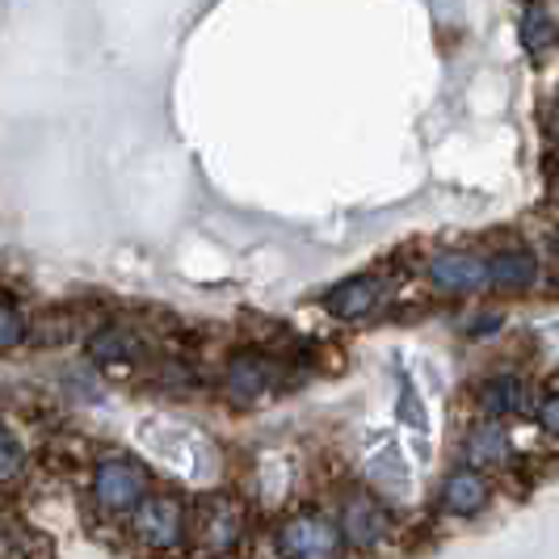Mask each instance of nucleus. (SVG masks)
<instances>
[{
  "mask_svg": "<svg viewBox=\"0 0 559 559\" xmlns=\"http://www.w3.org/2000/svg\"><path fill=\"white\" fill-rule=\"evenodd\" d=\"M522 34H526V47H531L534 56H543V51L556 43V26H551V17H547L543 9H531V13L522 17Z\"/></svg>",
  "mask_w": 559,
  "mask_h": 559,
  "instance_id": "13",
  "label": "nucleus"
},
{
  "mask_svg": "<svg viewBox=\"0 0 559 559\" xmlns=\"http://www.w3.org/2000/svg\"><path fill=\"white\" fill-rule=\"evenodd\" d=\"M504 454H509V442H504L501 425H479V429L467 433V459H472L476 467L501 463Z\"/></svg>",
  "mask_w": 559,
  "mask_h": 559,
  "instance_id": "12",
  "label": "nucleus"
},
{
  "mask_svg": "<svg viewBox=\"0 0 559 559\" xmlns=\"http://www.w3.org/2000/svg\"><path fill=\"white\" fill-rule=\"evenodd\" d=\"M93 497L110 513H135L147 497V472L131 459H106L93 472Z\"/></svg>",
  "mask_w": 559,
  "mask_h": 559,
  "instance_id": "4",
  "label": "nucleus"
},
{
  "mask_svg": "<svg viewBox=\"0 0 559 559\" xmlns=\"http://www.w3.org/2000/svg\"><path fill=\"white\" fill-rule=\"evenodd\" d=\"M488 501H492V484L479 472H454L442 484V504L459 518H476L479 509H488Z\"/></svg>",
  "mask_w": 559,
  "mask_h": 559,
  "instance_id": "7",
  "label": "nucleus"
},
{
  "mask_svg": "<svg viewBox=\"0 0 559 559\" xmlns=\"http://www.w3.org/2000/svg\"><path fill=\"white\" fill-rule=\"evenodd\" d=\"M556 252H559V231H556Z\"/></svg>",
  "mask_w": 559,
  "mask_h": 559,
  "instance_id": "18",
  "label": "nucleus"
},
{
  "mask_svg": "<svg viewBox=\"0 0 559 559\" xmlns=\"http://www.w3.org/2000/svg\"><path fill=\"white\" fill-rule=\"evenodd\" d=\"M231 383L245 388V392H265V383H270V366L257 362V358H240V362L231 366Z\"/></svg>",
  "mask_w": 559,
  "mask_h": 559,
  "instance_id": "14",
  "label": "nucleus"
},
{
  "mask_svg": "<svg viewBox=\"0 0 559 559\" xmlns=\"http://www.w3.org/2000/svg\"><path fill=\"white\" fill-rule=\"evenodd\" d=\"M479 408L484 417H513L522 408V379L513 374H497L479 388Z\"/></svg>",
  "mask_w": 559,
  "mask_h": 559,
  "instance_id": "10",
  "label": "nucleus"
},
{
  "mask_svg": "<svg viewBox=\"0 0 559 559\" xmlns=\"http://www.w3.org/2000/svg\"><path fill=\"white\" fill-rule=\"evenodd\" d=\"M131 526H135V538H140L143 547H152V551H177V547H186V509L177 497H143V504L135 509V518H131Z\"/></svg>",
  "mask_w": 559,
  "mask_h": 559,
  "instance_id": "3",
  "label": "nucleus"
},
{
  "mask_svg": "<svg viewBox=\"0 0 559 559\" xmlns=\"http://www.w3.org/2000/svg\"><path fill=\"white\" fill-rule=\"evenodd\" d=\"M93 358L102 366H131L140 358V341L131 333H122V329H106V333L93 336Z\"/></svg>",
  "mask_w": 559,
  "mask_h": 559,
  "instance_id": "11",
  "label": "nucleus"
},
{
  "mask_svg": "<svg viewBox=\"0 0 559 559\" xmlns=\"http://www.w3.org/2000/svg\"><path fill=\"white\" fill-rule=\"evenodd\" d=\"M538 425H543L547 433H556V438H559V392L543 400V408H538Z\"/></svg>",
  "mask_w": 559,
  "mask_h": 559,
  "instance_id": "17",
  "label": "nucleus"
},
{
  "mask_svg": "<svg viewBox=\"0 0 559 559\" xmlns=\"http://www.w3.org/2000/svg\"><path fill=\"white\" fill-rule=\"evenodd\" d=\"M17 472H22V442L13 438V429H4V479L13 484Z\"/></svg>",
  "mask_w": 559,
  "mask_h": 559,
  "instance_id": "16",
  "label": "nucleus"
},
{
  "mask_svg": "<svg viewBox=\"0 0 559 559\" xmlns=\"http://www.w3.org/2000/svg\"><path fill=\"white\" fill-rule=\"evenodd\" d=\"M341 531H345V543L349 547H358V551H370V547H379L388 531H392V518H388V509L374 501L366 488H354V492H345V501H341Z\"/></svg>",
  "mask_w": 559,
  "mask_h": 559,
  "instance_id": "5",
  "label": "nucleus"
},
{
  "mask_svg": "<svg viewBox=\"0 0 559 559\" xmlns=\"http://www.w3.org/2000/svg\"><path fill=\"white\" fill-rule=\"evenodd\" d=\"M556 127H559V106H556Z\"/></svg>",
  "mask_w": 559,
  "mask_h": 559,
  "instance_id": "19",
  "label": "nucleus"
},
{
  "mask_svg": "<svg viewBox=\"0 0 559 559\" xmlns=\"http://www.w3.org/2000/svg\"><path fill=\"white\" fill-rule=\"evenodd\" d=\"M488 274H492V286H501V290H526L538 278V261H534V252L513 249L492 257L488 261Z\"/></svg>",
  "mask_w": 559,
  "mask_h": 559,
  "instance_id": "9",
  "label": "nucleus"
},
{
  "mask_svg": "<svg viewBox=\"0 0 559 559\" xmlns=\"http://www.w3.org/2000/svg\"><path fill=\"white\" fill-rule=\"evenodd\" d=\"M274 547L286 559H341L345 551V531L341 522H329L324 513H290L274 531Z\"/></svg>",
  "mask_w": 559,
  "mask_h": 559,
  "instance_id": "1",
  "label": "nucleus"
},
{
  "mask_svg": "<svg viewBox=\"0 0 559 559\" xmlns=\"http://www.w3.org/2000/svg\"><path fill=\"white\" fill-rule=\"evenodd\" d=\"M429 282L447 295H472L479 286H492L488 261L476 252H442L429 261Z\"/></svg>",
  "mask_w": 559,
  "mask_h": 559,
  "instance_id": "6",
  "label": "nucleus"
},
{
  "mask_svg": "<svg viewBox=\"0 0 559 559\" xmlns=\"http://www.w3.org/2000/svg\"><path fill=\"white\" fill-rule=\"evenodd\" d=\"M0 341H4V349H17L26 341V320L13 308V299H4V311H0Z\"/></svg>",
  "mask_w": 559,
  "mask_h": 559,
  "instance_id": "15",
  "label": "nucleus"
},
{
  "mask_svg": "<svg viewBox=\"0 0 559 559\" xmlns=\"http://www.w3.org/2000/svg\"><path fill=\"white\" fill-rule=\"evenodd\" d=\"M379 304V282L374 278H349L341 282L336 290H329V299H324V308L341 316V320H362L366 311H374Z\"/></svg>",
  "mask_w": 559,
  "mask_h": 559,
  "instance_id": "8",
  "label": "nucleus"
},
{
  "mask_svg": "<svg viewBox=\"0 0 559 559\" xmlns=\"http://www.w3.org/2000/svg\"><path fill=\"white\" fill-rule=\"evenodd\" d=\"M245 543V513L231 497H206L198 504V531L194 547L202 556L224 559Z\"/></svg>",
  "mask_w": 559,
  "mask_h": 559,
  "instance_id": "2",
  "label": "nucleus"
}]
</instances>
